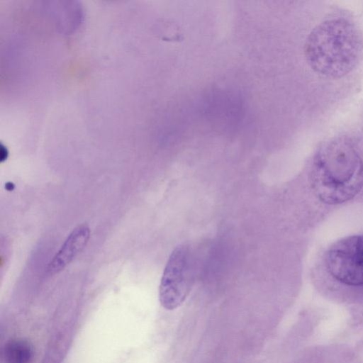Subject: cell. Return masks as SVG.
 Wrapping results in <instances>:
<instances>
[{
	"instance_id": "cell-1",
	"label": "cell",
	"mask_w": 363,
	"mask_h": 363,
	"mask_svg": "<svg viewBox=\"0 0 363 363\" xmlns=\"http://www.w3.org/2000/svg\"><path fill=\"white\" fill-rule=\"evenodd\" d=\"M311 187L323 203L335 205L354 198L363 187V160L345 138L323 144L314 155Z\"/></svg>"
},
{
	"instance_id": "cell-2",
	"label": "cell",
	"mask_w": 363,
	"mask_h": 363,
	"mask_svg": "<svg viewBox=\"0 0 363 363\" xmlns=\"http://www.w3.org/2000/svg\"><path fill=\"white\" fill-rule=\"evenodd\" d=\"M362 51L357 28L342 18L328 19L317 25L304 45V55L310 67L330 79L350 73L359 62Z\"/></svg>"
},
{
	"instance_id": "cell-3",
	"label": "cell",
	"mask_w": 363,
	"mask_h": 363,
	"mask_svg": "<svg viewBox=\"0 0 363 363\" xmlns=\"http://www.w3.org/2000/svg\"><path fill=\"white\" fill-rule=\"evenodd\" d=\"M187 245L177 247L164 267L159 288V298L163 308L174 310L188 296L194 281L195 262Z\"/></svg>"
},
{
	"instance_id": "cell-4",
	"label": "cell",
	"mask_w": 363,
	"mask_h": 363,
	"mask_svg": "<svg viewBox=\"0 0 363 363\" xmlns=\"http://www.w3.org/2000/svg\"><path fill=\"white\" fill-rule=\"evenodd\" d=\"M325 262L328 272L339 282L363 286V235L345 237L333 243Z\"/></svg>"
},
{
	"instance_id": "cell-5",
	"label": "cell",
	"mask_w": 363,
	"mask_h": 363,
	"mask_svg": "<svg viewBox=\"0 0 363 363\" xmlns=\"http://www.w3.org/2000/svg\"><path fill=\"white\" fill-rule=\"evenodd\" d=\"M89 237L90 229L87 224L83 223L76 227L49 263L47 272L55 274L61 272L84 249Z\"/></svg>"
},
{
	"instance_id": "cell-6",
	"label": "cell",
	"mask_w": 363,
	"mask_h": 363,
	"mask_svg": "<svg viewBox=\"0 0 363 363\" xmlns=\"http://www.w3.org/2000/svg\"><path fill=\"white\" fill-rule=\"evenodd\" d=\"M32 357V346L22 339L12 340L5 346L4 358L6 363H29Z\"/></svg>"
}]
</instances>
